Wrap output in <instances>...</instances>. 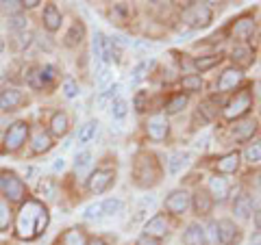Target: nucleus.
I'll list each match as a JSON object with an SVG mask.
<instances>
[{
	"label": "nucleus",
	"mask_w": 261,
	"mask_h": 245,
	"mask_svg": "<svg viewBox=\"0 0 261 245\" xmlns=\"http://www.w3.org/2000/svg\"><path fill=\"white\" fill-rule=\"evenodd\" d=\"M11 226V210L5 202H0V232H5Z\"/></svg>",
	"instance_id": "nucleus-38"
},
{
	"label": "nucleus",
	"mask_w": 261,
	"mask_h": 245,
	"mask_svg": "<svg viewBox=\"0 0 261 245\" xmlns=\"http://www.w3.org/2000/svg\"><path fill=\"white\" fill-rule=\"evenodd\" d=\"M3 50H5V39L0 37V52H3Z\"/></svg>",
	"instance_id": "nucleus-55"
},
{
	"label": "nucleus",
	"mask_w": 261,
	"mask_h": 245,
	"mask_svg": "<svg viewBox=\"0 0 261 245\" xmlns=\"http://www.w3.org/2000/svg\"><path fill=\"white\" fill-rule=\"evenodd\" d=\"M231 59H233L235 65H240V68H248V65H252L255 52H252L248 46H235V48H233Z\"/></svg>",
	"instance_id": "nucleus-19"
},
{
	"label": "nucleus",
	"mask_w": 261,
	"mask_h": 245,
	"mask_svg": "<svg viewBox=\"0 0 261 245\" xmlns=\"http://www.w3.org/2000/svg\"><path fill=\"white\" fill-rule=\"evenodd\" d=\"M92 50L96 54V59L100 61L102 65H107V63L113 61V44H111V39H107L102 35V33H96V35H94Z\"/></svg>",
	"instance_id": "nucleus-8"
},
{
	"label": "nucleus",
	"mask_w": 261,
	"mask_h": 245,
	"mask_svg": "<svg viewBox=\"0 0 261 245\" xmlns=\"http://www.w3.org/2000/svg\"><path fill=\"white\" fill-rule=\"evenodd\" d=\"M183 243H185V245H205V243H207L205 230H202L198 224H192V226L185 230V234H183Z\"/></svg>",
	"instance_id": "nucleus-20"
},
{
	"label": "nucleus",
	"mask_w": 261,
	"mask_h": 245,
	"mask_svg": "<svg viewBox=\"0 0 261 245\" xmlns=\"http://www.w3.org/2000/svg\"><path fill=\"white\" fill-rule=\"evenodd\" d=\"M63 245H87L85 234L79 230V228H72V230L65 232L63 236Z\"/></svg>",
	"instance_id": "nucleus-31"
},
{
	"label": "nucleus",
	"mask_w": 261,
	"mask_h": 245,
	"mask_svg": "<svg viewBox=\"0 0 261 245\" xmlns=\"http://www.w3.org/2000/svg\"><path fill=\"white\" fill-rule=\"evenodd\" d=\"M113 180H116V171L113 169H96L87 180V189L96 195H100L113 185Z\"/></svg>",
	"instance_id": "nucleus-6"
},
{
	"label": "nucleus",
	"mask_w": 261,
	"mask_h": 245,
	"mask_svg": "<svg viewBox=\"0 0 261 245\" xmlns=\"http://www.w3.org/2000/svg\"><path fill=\"white\" fill-rule=\"evenodd\" d=\"M100 204H102V215H109V217L122 213V208H124V202L118 200V198H109V200H105Z\"/></svg>",
	"instance_id": "nucleus-30"
},
{
	"label": "nucleus",
	"mask_w": 261,
	"mask_h": 245,
	"mask_svg": "<svg viewBox=\"0 0 261 245\" xmlns=\"http://www.w3.org/2000/svg\"><path fill=\"white\" fill-rule=\"evenodd\" d=\"M22 104V91L15 87H7L0 91V109L3 111H15Z\"/></svg>",
	"instance_id": "nucleus-11"
},
{
	"label": "nucleus",
	"mask_w": 261,
	"mask_h": 245,
	"mask_svg": "<svg viewBox=\"0 0 261 245\" xmlns=\"http://www.w3.org/2000/svg\"><path fill=\"white\" fill-rule=\"evenodd\" d=\"M0 191L9 202H22L24 195H27V185L13 171H3L0 174Z\"/></svg>",
	"instance_id": "nucleus-3"
},
{
	"label": "nucleus",
	"mask_w": 261,
	"mask_h": 245,
	"mask_svg": "<svg viewBox=\"0 0 261 245\" xmlns=\"http://www.w3.org/2000/svg\"><path fill=\"white\" fill-rule=\"evenodd\" d=\"M83 35H85L83 24H81V22L72 24V28L68 30V35H65V44H68V46H76V44H81V39H83Z\"/></svg>",
	"instance_id": "nucleus-29"
},
{
	"label": "nucleus",
	"mask_w": 261,
	"mask_h": 245,
	"mask_svg": "<svg viewBox=\"0 0 261 245\" xmlns=\"http://www.w3.org/2000/svg\"><path fill=\"white\" fill-rule=\"evenodd\" d=\"M231 33H233V37L242 39V42H248L252 37V33H255V22H252V18H248V15H244V18L235 20Z\"/></svg>",
	"instance_id": "nucleus-15"
},
{
	"label": "nucleus",
	"mask_w": 261,
	"mask_h": 245,
	"mask_svg": "<svg viewBox=\"0 0 261 245\" xmlns=\"http://www.w3.org/2000/svg\"><path fill=\"white\" fill-rule=\"evenodd\" d=\"M48 208L42 202L37 200H29L27 204H22L20 213H18V222H15V232L20 239H35L39 236L46 226H48Z\"/></svg>",
	"instance_id": "nucleus-1"
},
{
	"label": "nucleus",
	"mask_w": 261,
	"mask_h": 245,
	"mask_svg": "<svg viewBox=\"0 0 261 245\" xmlns=\"http://www.w3.org/2000/svg\"><path fill=\"white\" fill-rule=\"evenodd\" d=\"M109 80H111V72H109L107 68H102V70H100V76H98V85L105 89V87L109 85Z\"/></svg>",
	"instance_id": "nucleus-49"
},
{
	"label": "nucleus",
	"mask_w": 261,
	"mask_h": 245,
	"mask_svg": "<svg viewBox=\"0 0 261 245\" xmlns=\"http://www.w3.org/2000/svg\"><path fill=\"white\" fill-rule=\"evenodd\" d=\"M146 102H148V94L146 91H140L135 96V109L137 111H146Z\"/></svg>",
	"instance_id": "nucleus-48"
},
{
	"label": "nucleus",
	"mask_w": 261,
	"mask_h": 245,
	"mask_svg": "<svg viewBox=\"0 0 261 245\" xmlns=\"http://www.w3.org/2000/svg\"><path fill=\"white\" fill-rule=\"evenodd\" d=\"M200 113H202V115H205V119H207V121L216 117V113H218V104H216V100H214V98L200 104Z\"/></svg>",
	"instance_id": "nucleus-39"
},
{
	"label": "nucleus",
	"mask_w": 261,
	"mask_h": 245,
	"mask_svg": "<svg viewBox=\"0 0 261 245\" xmlns=\"http://www.w3.org/2000/svg\"><path fill=\"white\" fill-rule=\"evenodd\" d=\"M250 245H261V230L250 236Z\"/></svg>",
	"instance_id": "nucleus-52"
},
{
	"label": "nucleus",
	"mask_w": 261,
	"mask_h": 245,
	"mask_svg": "<svg viewBox=\"0 0 261 245\" xmlns=\"http://www.w3.org/2000/svg\"><path fill=\"white\" fill-rule=\"evenodd\" d=\"M126 111H128V104L126 100H122V98H116V100L111 102V113H113V117L116 119H122L126 115Z\"/></svg>",
	"instance_id": "nucleus-36"
},
{
	"label": "nucleus",
	"mask_w": 261,
	"mask_h": 245,
	"mask_svg": "<svg viewBox=\"0 0 261 245\" xmlns=\"http://www.w3.org/2000/svg\"><path fill=\"white\" fill-rule=\"evenodd\" d=\"M192 204H194V210L198 215H209L211 208H214V198H211V193L205 189H196Z\"/></svg>",
	"instance_id": "nucleus-13"
},
{
	"label": "nucleus",
	"mask_w": 261,
	"mask_h": 245,
	"mask_svg": "<svg viewBox=\"0 0 261 245\" xmlns=\"http://www.w3.org/2000/svg\"><path fill=\"white\" fill-rule=\"evenodd\" d=\"M187 206H190V195H187V191H172L166 198V208L174 215H183Z\"/></svg>",
	"instance_id": "nucleus-10"
},
{
	"label": "nucleus",
	"mask_w": 261,
	"mask_h": 245,
	"mask_svg": "<svg viewBox=\"0 0 261 245\" xmlns=\"http://www.w3.org/2000/svg\"><path fill=\"white\" fill-rule=\"evenodd\" d=\"M87 245H107V241L100 239V236H94V239H89V243H87Z\"/></svg>",
	"instance_id": "nucleus-53"
},
{
	"label": "nucleus",
	"mask_w": 261,
	"mask_h": 245,
	"mask_svg": "<svg viewBox=\"0 0 261 245\" xmlns=\"http://www.w3.org/2000/svg\"><path fill=\"white\" fill-rule=\"evenodd\" d=\"M146 230V236H154V239H159V236H166L168 232V222L163 215H154L152 219H148L144 226Z\"/></svg>",
	"instance_id": "nucleus-16"
},
{
	"label": "nucleus",
	"mask_w": 261,
	"mask_h": 245,
	"mask_svg": "<svg viewBox=\"0 0 261 245\" xmlns=\"http://www.w3.org/2000/svg\"><path fill=\"white\" fill-rule=\"evenodd\" d=\"M31 44H33V33H31V30H22V33H18V42H15V46H18L20 50H27Z\"/></svg>",
	"instance_id": "nucleus-42"
},
{
	"label": "nucleus",
	"mask_w": 261,
	"mask_h": 245,
	"mask_svg": "<svg viewBox=\"0 0 261 245\" xmlns=\"http://www.w3.org/2000/svg\"><path fill=\"white\" fill-rule=\"evenodd\" d=\"M200 87H202V78L198 74H190V76L183 78V89L185 91H200Z\"/></svg>",
	"instance_id": "nucleus-35"
},
{
	"label": "nucleus",
	"mask_w": 261,
	"mask_h": 245,
	"mask_svg": "<svg viewBox=\"0 0 261 245\" xmlns=\"http://www.w3.org/2000/svg\"><path fill=\"white\" fill-rule=\"evenodd\" d=\"M183 20L190 24L192 28H205L211 22V9L205 5H190L183 13Z\"/></svg>",
	"instance_id": "nucleus-5"
},
{
	"label": "nucleus",
	"mask_w": 261,
	"mask_h": 245,
	"mask_svg": "<svg viewBox=\"0 0 261 245\" xmlns=\"http://www.w3.org/2000/svg\"><path fill=\"white\" fill-rule=\"evenodd\" d=\"M220 61H222V56H220V54L200 56V59H196V61H194V68L198 70V72H207V70H211V68H216Z\"/></svg>",
	"instance_id": "nucleus-28"
},
{
	"label": "nucleus",
	"mask_w": 261,
	"mask_h": 245,
	"mask_svg": "<svg viewBox=\"0 0 261 245\" xmlns=\"http://www.w3.org/2000/svg\"><path fill=\"white\" fill-rule=\"evenodd\" d=\"M146 133H148V137L154 139V141L166 139L168 133H170V124H168L166 115H152L148 119V124H146Z\"/></svg>",
	"instance_id": "nucleus-9"
},
{
	"label": "nucleus",
	"mask_w": 261,
	"mask_h": 245,
	"mask_svg": "<svg viewBox=\"0 0 261 245\" xmlns=\"http://www.w3.org/2000/svg\"><path fill=\"white\" fill-rule=\"evenodd\" d=\"M3 83H5V78H3V76H0V85H3Z\"/></svg>",
	"instance_id": "nucleus-56"
},
{
	"label": "nucleus",
	"mask_w": 261,
	"mask_h": 245,
	"mask_svg": "<svg viewBox=\"0 0 261 245\" xmlns=\"http://www.w3.org/2000/svg\"><path fill=\"white\" fill-rule=\"evenodd\" d=\"M55 74H57V72H55L53 65H44V68H39V83H42V89L53 85Z\"/></svg>",
	"instance_id": "nucleus-33"
},
{
	"label": "nucleus",
	"mask_w": 261,
	"mask_h": 245,
	"mask_svg": "<svg viewBox=\"0 0 261 245\" xmlns=\"http://www.w3.org/2000/svg\"><path fill=\"white\" fill-rule=\"evenodd\" d=\"M96 130H98V121H96V119H89V121H85V124L81 126L79 135H76V141H79V145H85V143L92 141V139L96 137Z\"/></svg>",
	"instance_id": "nucleus-23"
},
{
	"label": "nucleus",
	"mask_w": 261,
	"mask_h": 245,
	"mask_svg": "<svg viewBox=\"0 0 261 245\" xmlns=\"http://www.w3.org/2000/svg\"><path fill=\"white\" fill-rule=\"evenodd\" d=\"M63 96L65 98H76L79 96V85L74 80H65L63 83Z\"/></svg>",
	"instance_id": "nucleus-47"
},
{
	"label": "nucleus",
	"mask_w": 261,
	"mask_h": 245,
	"mask_svg": "<svg viewBox=\"0 0 261 245\" xmlns=\"http://www.w3.org/2000/svg\"><path fill=\"white\" fill-rule=\"evenodd\" d=\"M187 161H190V154L187 152H183V150H176V152H172L168 157V171L172 176H176L178 171H181L185 165H187Z\"/></svg>",
	"instance_id": "nucleus-22"
},
{
	"label": "nucleus",
	"mask_w": 261,
	"mask_h": 245,
	"mask_svg": "<svg viewBox=\"0 0 261 245\" xmlns=\"http://www.w3.org/2000/svg\"><path fill=\"white\" fill-rule=\"evenodd\" d=\"M27 80L33 89H42V83H39V68H31L27 74Z\"/></svg>",
	"instance_id": "nucleus-46"
},
{
	"label": "nucleus",
	"mask_w": 261,
	"mask_h": 245,
	"mask_svg": "<svg viewBox=\"0 0 261 245\" xmlns=\"http://www.w3.org/2000/svg\"><path fill=\"white\" fill-rule=\"evenodd\" d=\"M255 133H257V121L255 119H242L240 124L233 128V137L238 139V141H246V139H250Z\"/></svg>",
	"instance_id": "nucleus-18"
},
{
	"label": "nucleus",
	"mask_w": 261,
	"mask_h": 245,
	"mask_svg": "<svg viewBox=\"0 0 261 245\" xmlns=\"http://www.w3.org/2000/svg\"><path fill=\"white\" fill-rule=\"evenodd\" d=\"M44 26L50 33L61 28V11L57 9V5H53V3H48L44 7Z\"/></svg>",
	"instance_id": "nucleus-17"
},
{
	"label": "nucleus",
	"mask_w": 261,
	"mask_h": 245,
	"mask_svg": "<svg viewBox=\"0 0 261 245\" xmlns=\"http://www.w3.org/2000/svg\"><path fill=\"white\" fill-rule=\"evenodd\" d=\"M233 210H235V215H238L240 219H248L252 215V200L248 198V195H240V198L235 200V204H233Z\"/></svg>",
	"instance_id": "nucleus-25"
},
{
	"label": "nucleus",
	"mask_w": 261,
	"mask_h": 245,
	"mask_svg": "<svg viewBox=\"0 0 261 245\" xmlns=\"http://www.w3.org/2000/svg\"><path fill=\"white\" fill-rule=\"evenodd\" d=\"M53 189H55L53 178H42V182H39V187H37V193L48 198V195H53Z\"/></svg>",
	"instance_id": "nucleus-44"
},
{
	"label": "nucleus",
	"mask_w": 261,
	"mask_h": 245,
	"mask_svg": "<svg viewBox=\"0 0 261 245\" xmlns=\"http://www.w3.org/2000/svg\"><path fill=\"white\" fill-rule=\"evenodd\" d=\"M242 80H244V74H242L240 70L228 68V70H224L222 74H220L218 89H220V91H228V89H235V87H238Z\"/></svg>",
	"instance_id": "nucleus-14"
},
{
	"label": "nucleus",
	"mask_w": 261,
	"mask_h": 245,
	"mask_svg": "<svg viewBox=\"0 0 261 245\" xmlns=\"http://www.w3.org/2000/svg\"><path fill=\"white\" fill-rule=\"evenodd\" d=\"M27 137H29V124L27 121H15L5 135V150L15 152L18 148H22V143L27 141Z\"/></svg>",
	"instance_id": "nucleus-7"
},
{
	"label": "nucleus",
	"mask_w": 261,
	"mask_h": 245,
	"mask_svg": "<svg viewBox=\"0 0 261 245\" xmlns=\"http://www.w3.org/2000/svg\"><path fill=\"white\" fill-rule=\"evenodd\" d=\"M218 241L222 245H233L238 241V228L231 219H220L218 222Z\"/></svg>",
	"instance_id": "nucleus-12"
},
{
	"label": "nucleus",
	"mask_w": 261,
	"mask_h": 245,
	"mask_svg": "<svg viewBox=\"0 0 261 245\" xmlns=\"http://www.w3.org/2000/svg\"><path fill=\"white\" fill-rule=\"evenodd\" d=\"M216 167H218L220 174H233V171H238V167H240V154L238 152L224 154V157L218 161Z\"/></svg>",
	"instance_id": "nucleus-21"
},
{
	"label": "nucleus",
	"mask_w": 261,
	"mask_h": 245,
	"mask_svg": "<svg viewBox=\"0 0 261 245\" xmlns=\"http://www.w3.org/2000/svg\"><path fill=\"white\" fill-rule=\"evenodd\" d=\"M83 217L87 219V222H94V219L98 222V219H100V217H105V215H102V204H100V202L89 204V206L83 210Z\"/></svg>",
	"instance_id": "nucleus-34"
},
{
	"label": "nucleus",
	"mask_w": 261,
	"mask_h": 245,
	"mask_svg": "<svg viewBox=\"0 0 261 245\" xmlns=\"http://www.w3.org/2000/svg\"><path fill=\"white\" fill-rule=\"evenodd\" d=\"M137 245H161L159 239H154V236H140V241H137Z\"/></svg>",
	"instance_id": "nucleus-50"
},
{
	"label": "nucleus",
	"mask_w": 261,
	"mask_h": 245,
	"mask_svg": "<svg viewBox=\"0 0 261 245\" xmlns=\"http://www.w3.org/2000/svg\"><path fill=\"white\" fill-rule=\"evenodd\" d=\"M33 152L35 154H44V152H48L53 148V139H50V135L48 133H44V130H39V133L33 137Z\"/></svg>",
	"instance_id": "nucleus-24"
},
{
	"label": "nucleus",
	"mask_w": 261,
	"mask_h": 245,
	"mask_svg": "<svg viewBox=\"0 0 261 245\" xmlns=\"http://www.w3.org/2000/svg\"><path fill=\"white\" fill-rule=\"evenodd\" d=\"M209 189H211V195H216L218 200H224L226 195H228V185L224 178H211L209 180Z\"/></svg>",
	"instance_id": "nucleus-27"
},
{
	"label": "nucleus",
	"mask_w": 261,
	"mask_h": 245,
	"mask_svg": "<svg viewBox=\"0 0 261 245\" xmlns=\"http://www.w3.org/2000/svg\"><path fill=\"white\" fill-rule=\"evenodd\" d=\"M244 157H246L248 163H261V141L248 145L246 152H244Z\"/></svg>",
	"instance_id": "nucleus-37"
},
{
	"label": "nucleus",
	"mask_w": 261,
	"mask_h": 245,
	"mask_svg": "<svg viewBox=\"0 0 261 245\" xmlns=\"http://www.w3.org/2000/svg\"><path fill=\"white\" fill-rule=\"evenodd\" d=\"M150 61H142L140 65H137V68L133 70V83H140V80L144 78V74H146V72H148V68H150Z\"/></svg>",
	"instance_id": "nucleus-45"
},
{
	"label": "nucleus",
	"mask_w": 261,
	"mask_h": 245,
	"mask_svg": "<svg viewBox=\"0 0 261 245\" xmlns=\"http://www.w3.org/2000/svg\"><path fill=\"white\" fill-rule=\"evenodd\" d=\"M9 28L13 33L27 30V18H24V15H11V18H9Z\"/></svg>",
	"instance_id": "nucleus-41"
},
{
	"label": "nucleus",
	"mask_w": 261,
	"mask_h": 245,
	"mask_svg": "<svg viewBox=\"0 0 261 245\" xmlns=\"http://www.w3.org/2000/svg\"><path fill=\"white\" fill-rule=\"evenodd\" d=\"M63 167H65V161H63V159H57V161H55V169L59 171V169H63Z\"/></svg>",
	"instance_id": "nucleus-54"
},
{
	"label": "nucleus",
	"mask_w": 261,
	"mask_h": 245,
	"mask_svg": "<svg viewBox=\"0 0 261 245\" xmlns=\"http://www.w3.org/2000/svg\"><path fill=\"white\" fill-rule=\"evenodd\" d=\"M37 5H42V3H39V0H24V3H20L22 9H35Z\"/></svg>",
	"instance_id": "nucleus-51"
},
{
	"label": "nucleus",
	"mask_w": 261,
	"mask_h": 245,
	"mask_svg": "<svg viewBox=\"0 0 261 245\" xmlns=\"http://www.w3.org/2000/svg\"><path fill=\"white\" fill-rule=\"evenodd\" d=\"M250 107H252V91H250V89H242V91L235 96L233 100H228V104L224 107V117L226 119L244 117Z\"/></svg>",
	"instance_id": "nucleus-4"
},
{
	"label": "nucleus",
	"mask_w": 261,
	"mask_h": 245,
	"mask_svg": "<svg viewBox=\"0 0 261 245\" xmlns=\"http://www.w3.org/2000/svg\"><path fill=\"white\" fill-rule=\"evenodd\" d=\"M50 133L55 137H63L65 133H68V115L65 113H55L53 119H50Z\"/></svg>",
	"instance_id": "nucleus-26"
},
{
	"label": "nucleus",
	"mask_w": 261,
	"mask_h": 245,
	"mask_svg": "<svg viewBox=\"0 0 261 245\" xmlns=\"http://www.w3.org/2000/svg\"><path fill=\"white\" fill-rule=\"evenodd\" d=\"M89 165H92V152H81L79 157H76V161H74V167H76V171H83V169H87Z\"/></svg>",
	"instance_id": "nucleus-40"
},
{
	"label": "nucleus",
	"mask_w": 261,
	"mask_h": 245,
	"mask_svg": "<svg viewBox=\"0 0 261 245\" xmlns=\"http://www.w3.org/2000/svg\"><path fill=\"white\" fill-rule=\"evenodd\" d=\"M118 91H120V85H111V87H107V94H102L100 98H98V107H105L109 100H113V98L118 96Z\"/></svg>",
	"instance_id": "nucleus-43"
},
{
	"label": "nucleus",
	"mask_w": 261,
	"mask_h": 245,
	"mask_svg": "<svg viewBox=\"0 0 261 245\" xmlns=\"http://www.w3.org/2000/svg\"><path fill=\"white\" fill-rule=\"evenodd\" d=\"M135 178L140 187H152L159 178V167L152 154H140L135 161Z\"/></svg>",
	"instance_id": "nucleus-2"
},
{
	"label": "nucleus",
	"mask_w": 261,
	"mask_h": 245,
	"mask_svg": "<svg viewBox=\"0 0 261 245\" xmlns=\"http://www.w3.org/2000/svg\"><path fill=\"white\" fill-rule=\"evenodd\" d=\"M185 104H187V96H185V94H178V96H174L172 100L166 104V111L170 113V115H174V113H178V111L185 109Z\"/></svg>",
	"instance_id": "nucleus-32"
}]
</instances>
